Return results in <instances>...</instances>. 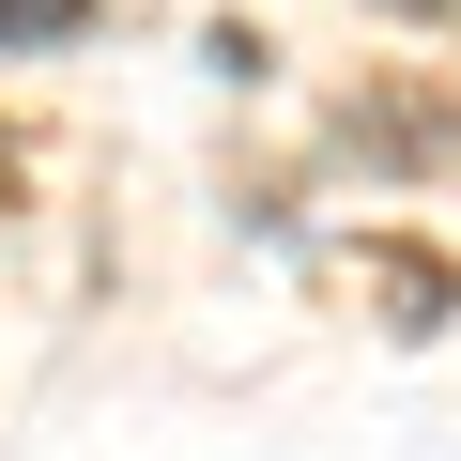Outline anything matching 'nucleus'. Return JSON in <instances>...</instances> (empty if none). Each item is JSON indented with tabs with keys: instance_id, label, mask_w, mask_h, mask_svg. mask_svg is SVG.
Masks as SVG:
<instances>
[{
	"instance_id": "f257e3e1",
	"label": "nucleus",
	"mask_w": 461,
	"mask_h": 461,
	"mask_svg": "<svg viewBox=\"0 0 461 461\" xmlns=\"http://www.w3.org/2000/svg\"><path fill=\"white\" fill-rule=\"evenodd\" d=\"M339 139H354L369 169H430V154L461 139V108H446V93H354V108H339Z\"/></svg>"
},
{
	"instance_id": "f03ea898",
	"label": "nucleus",
	"mask_w": 461,
	"mask_h": 461,
	"mask_svg": "<svg viewBox=\"0 0 461 461\" xmlns=\"http://www.w3.org/2000/svg\"><path fill=\"white\" fill-rule=\"evenodd\" d=\"M93 0H0V47H77Z\"/></svg>"
},
{
	"instance_id": "7ed1b4c3",
	"label": "nucleus",
	"mask_w": 461,
	"mask_h": 461,
	"mask_svg": "<svg viewBox=\"0 0 461 461\" xmlns=\"http://www.w3.org/2000/svg\"><path fill=\"white\" fill-rule=\"evenodd\" d=\"M400 16H461V0H400Z\"/></svg>"
}]
</instances>
